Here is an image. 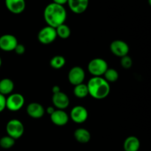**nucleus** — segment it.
Instances as JSON below:
<instances>
[{"label": "nucleus", "instance_id": "nucleus-1", "mask_svg": "<svg viewBox=\"0 0 151 151\" xmlns=\"http://www.w3.org/2000/svg\"><path fill=\"white\" fill-rule=\"evenodd\" d=\"M67 13L63 5L52 2L44 10V19L47 25L56 28L66 22Z\"/></svg>", "mask_w": 151, "mask_h": 151}, {"label": "nucleus", "instance_id": "nucleus-2", "mask_svg": "<svg viewBox=\"0 0 151 151\" xmlns=\"http://www.w3.org/2000/svg\"><path fill=\"white\" fill-rule=\"evenodd\" d=\"M88 95L95 99H103L107 97L111 91L110 83L102 76H93L87 84Z\"/></svg>", "mask_w": 151, "mask_h": 151}, {"label": "nucleus", "instance_id": "nucleus-3", "mask_svg": "<svg viewBox=\"0 0 151 151\" xmlns=\"http://www.w3.org/2000/svg\"><path fill=\"white\" fill-rule=\"evenodd\" d=\"M109 68L108 63L105 59L95 58L91 59L88 65V70L93 76H103Z\"/></svg>", "mask_w": 151, "mask_h": 151}, {"label": "nucleus", "instance_id": "nucleus-4", "mask_svg": "<svg viewBox=\"0 0 151 151\" xmlns=\"http://www.w3.org/2000/svg\"><path fill=\"white\" fill-rule=\"evenodd\" d=\"M6 132L7 135L14 139H18L22 137L24 132V124L20 120L11 119L7 123L6 125Z\"/></svg>", "mask_w": 151, "mask_h": 151}, {"label": "nucleus", "instance_id": "nucleus-5", "mask_svg": "<svg viewBox=\"0 0 151 151\" xmlns=\"http://www.w3.org/2000/svg\"><path fill=\"white\" fill-rule=\"evenodd\" d=\"M25 102L24 97L20 93H10L6 98V108L10 111L16 112L19 110L24 106Z\"/></svg>", "mask_w": 151, "mask_h": 151}, {"label": "nucleus", "instance_id": "nucleus-6", "mask_svg": "<svg viewBox=\"0 0 151 151\" xmlns=\"http://www.w3.org/2000/svg\"><path fill=\"white\" fill-rule=\"evenodd\" d=\"M56 29L51 26L44 27L38 33V40L43 44H49L55 41L57 38Z\"/></svg>", "mask_w": 151, "mask_h": 151}, {"label": "nucleus", "instance_id": "nucleus-7", "mask_svg": "<svg viewBox=\"0 0 151 151\" xmlns=\"http://www.w3.org/2000/svg\"><path fill=\"white\" fill-rule=\"evenodd\" d=\"M18 44L17 38L12 34H4L0 36V49L3 51H13Z\"/></svg>", "mask_w": 151, "mask_h": 151}, {"label": "nucleus", "instance_id": "nucleus-8", "mask_svg": "<svg viewBox=\"0 0 151 151\" xmlns=\"http://www.w3.org/2000/svg\"><path fill=\"white\" fill-rule=\"evenodd\" d=\"M110 50L111 53L118 57H123L127 56L129 52V46L122 40H114L110 44Z\"/></svg>", "mask_w": 151, "mask_h": 151}, {"label": "nucleus", "instance_id": "nucleus-9", "mask_svg": "<svg viewBox=\"0 0 151 151\" xmlns=\"http://www.w3.org/2000/svg\"><path fill=\"white\" fill-rule=\"evenodd\" d=\"M88 116V110L86 107L81 105L74 107L70 112V118L77 124H82L85 122Z\"/></svg>", "mask_w": 151, "mask_h": 151}, {"label": "nucleus", "instance_id": "nucleus-10", "mask_svg": "<svg viewBox=\"0 0 151 151\" xmlns=\"http://www.w3.org/2000/svg\"><path fill=\"white\" fill-rule=\"evenodd\" d=\"M85 76V71L81 67L75 66L71 68L69 70V74H68V79L71 84L75 86L83 83Z\"/></svg>", "mask_w": 151, "mask_h": 151}, {"label": "nucleus", "instance_id": "nucleus-11", "mask_svg": "<svg viewBox=\"0 0 151 151\" xmlns=\"http://www.w3.org/2000/svg\"><path fill=\"white\" fill-rule=\"evenodd\" d=\"M52 101V103L55 105V107L59 110L66 109L68 107L69 103H70L69 96L66 93L61 91L53 93Z\"/></svg>", "mask_w": 151, "mask_h": 151}, {"label": "nucleus", "instance_id": "nucleus-12", "mask_svg": "<svg viewBox=\"0 0 151 151\" xmlns=\"http://www.w3.org/2000/svg\"><path fill=\"white\" fill-rule=\"evenodd\" d=\"M7 10L13 14H20L26 7L25 0H4Z\"/></svg>", "mask_w": 151, "mask_h": 151}, {"label": "nucleus", "instance_id": "nucleus-13", "mask_svg": "<svg viewBox=\"0 0 151 151\" xmlns=\"http://www.w3.org/2000/svg\"><path fill=\"white\" fill-rule=\"evenodd\" d=\"M45 109L42 105L37 102L29 103L27 107V113L32 118H41L44 116Z\"/></svg>", "mask_w": 151, "mask_h": 151}, {"label": "nucleus", "instance_id": "nucleus-14", "mask_svg": "<svg viewBox=\"0 0 151 151\" xmlns=\"http://www.w3.org/2000/svg\"><path fill=\"white\" fill-rule=\"evenodd\" d=\"M52 122L57 126H64L69 121V115L63 110L57 109L50 115Z\"/></svg>", "mask_w": 151, "mask_h": 151}, {"label": "nucleus", "instance_id": "nucleus-15", "mask_svg": "<svg viewBox=\"0 0 151 151\" xmlns=\"http://www.w3.org/2000/svg\"><path fill=\"white\" fill-rule=\"evenodd\" d=\"M88 2V0H68L67 4L73 13L81 14L87 10Z\"/></svg>", "mask_w": 151, "mask_h": 151}, {"label": "nucleus", "instance_id": "nucleus-16", "mask_svg": "<svg viewBox=\"0 0 151 151\" xmlns=\"http://www.w3.org/2000/svg\"><path fill=\"white\" fill-rule=\"evenodd\" d=\"M125 151H138L140 148V141L134 136H128L123 144Z\"/></svg>", "mask_w": 151, "mask_h": 151}, {"label": "nucleus", "instance_id": "nucleus-17", "mask_svg": "<svg viewBox=\"0 0 151 151\" xmlns=\"http://www.w3.org/2000/svg\"><path fill=\"white\" fill-rule=\"evenodd\" d=\"M75 139L78 141L79 143L86 144L88 143L91 139V134L89 131L85 128H78L74 133Z\"/></svg>", "mask_w": 151, "mask_h": 151}, {"label": "nucleus", "instance_id": "nucleus-18", "mask_svg": "<svg viewBox=\"0 0 151 151\" xmlns=\"http://www.w3.org/2000/svg\"><path fill=\"white\" fill-rule=\"evenodd\" d=\"M14 89V83L10 78H4L0 80V93L4 96L10 95Z\"/></svg>", "mask_w": 151, "mask_h": 151}, {"label": "nucleus", "instance_id": "nucleus-19", "mask_svg": "<svg viewBox=\"0 0 151 151\" xmlns=\"http://www.w3.org/2000/svg\"><path fill=\"white\" fill-rule=\"evenodd\" d=\"M73 93L77 98L79 99H83V98L86 97L88 95V90L87 84H84V83H81V84L75 85L74 87Z\"/></svg>", "mask_w": 151, "mask_h": 151}, {"label": "nucleus", "instance_id": "nucleus-20", "mask_svg": "<svg viewBox=\"0 0 151 151\" xmlns=\"http://www.w3.org/2000/svg\"><path fill=\"white\" fill-rule=\"evenodd\" d=\"M56 33H57V36L60 37V38L63 39H66L68 38L71 35V30L68 25L66 24H62V25H59L58 27L55 28Z\"/></svg>", "mask_w": 151, "mask_h": 151}, {"label": "nucleus", "instance_id": "nucleus-21", "mask_svg": "<svg viewBox=\"0 0 151 151\" xmlns=\"http://www.w3.org/2000/svg\"><path fill=\"white\" fill-rule=\"evenodd\" d=\"M65 64H66V59L63 56H60V55L53 56L50 62V66L56 70L62 68L64 66Z\"/></svg>", "mask_w": 151, "mask_h": 151}, {"label": "nucleus", "instance_id": "nucleus-22", "mask_svg": "<svg viewBox=\"0 0 151 151\" xmlns=\"http://www.w3.org/2000/svg\"><path fill=\"white\" fill-rule=\"evenodd\" d=\"M103 78L106 80L109 83L115 82L119 78V73L114 68H108L107 70L104 73Z\"/></svg>", "mask_w": 151, "mask_h": 151}, {"label": "nucleus", "instance_id": "nucleus-23", "mask_svg": "<svg viewBox=\"0 0 151 151\" xmlns=\"http://www.w3.org/2000/svg\"><path fill=\"white\" fill-rule=\"evenodd\" d=\"M15 140L16 139L9 136L8 135L3 136L0 139V147L3 149H10L15 144Z\"/></svg>", "mask_w": 151, "mask_h": 151}, {"label": "nucleus", "instance_id": "nucleus-24", "mask_svg": "<svg viewBox=\"0 0 151 151\" xmlns=\"http://www.w3.org/2000/svg\"><path fill=\"white\" fill-rule=\"evenodd\" d=\"M120 64L121 66L122 67L125 69H129L131 68L133 65V60L129 56H125L121 58L120 60Z\"/></svg>", "mask_w": 151, "mask_h": 151}, {"label": "nucleus", "instance_id": "nucleus-25", "mask_svg": "<svg viewBox=\"0 0 151 151\" xmlns=\"http://www.w3.org/2000/svg\"><path fill=\"white\" fill-rule=\"evenodd\" d=\"M6 108V97L4 95L0 93V113L4 111Z\"/></svg>", "mask_w": 151, "mask_h": 151}, {"label": "nucleus", "instance_id": "nucleus-26", "mask_svg": "<svg viewBox=\"0 0 151 151\" xmlns=\"http://www.w3.org/2000/svg\"><path fill=\"white\" fill-rule=\"evenodd\" d=\"M14 51L19 55L24 54L25 52V47L23 45V44H18L17 46L16 47V48H15Z\"/></svg>", "mask_w": 151, "mask_h": 151}, {"label": "nucleus", "instance_id": "nucleus-27", "mask_svg": "<svg viewBox=\"0 0 151 151\" xmlns=\"http://www.w3.org/2000/svg\"><path fill=\"white\" fill-rule=\"evenodd\" d=\"M52 2L55 3V4H60V5H64L65 4H67L68 0H52Z\"/></svg>", "mask_w": 151, "mask_h": 151}, {"label": "nucleus", "instance_id": "nucleus-28", "mask_svg": "<svg viewBox=\"0 0 151 151\" xmlns=\"http://www.w3.org/2000/svg\"><path fill=\"white\" fill-rule=\"evenodd\" d=\"M55 110V108L52 107V106L48 107L47 108V110H46V111H47V113L49 114V115H51V114Z\"/></svg>", "mask_w": 151, "mask_h": 151}, {"label": "nucleus", "instance_id": "nucleus-29", "mask_svg": "<svg viewBox=\"0 0 151 151\" xmlns=\"http://www.w3.org/2000/svg\"><path fill=\"white\" fill-rule=\"evenodd\" d=\"M52 91L53 93H58V92H60V87H59V86L55 85L52 87Z\"/></svg>", "mask_w": 151, "mask_h": 151}, {"label": "nucleus", "instance_id": "nucleus-30", "mask_svg": "<svg viewBox=\"0 0 151 151\" xmlns=\"http://www.w3.org/2000/svg\"><path fill=\"white\" fill-rule=\"evenodd\" d=\"M1 64H2V61H1V57H0V68H1Z\"/></svg>", "mask_w": 151, "mask_h": 151}, {"label": "nucleus", "instance_id": "nucleus-31", "mask_svg": "<svg viewBox=\"0 0 151 151\" xmlns=\"http://www.w3.org/2000/svg\"><path fill=\"white\" fill-rule=\"evenodd\" d=\"M148 4H150V6L151 7V0H148Z\"/></svg>", "mask_w": 151, "mask_h": 151}]
</instances>
